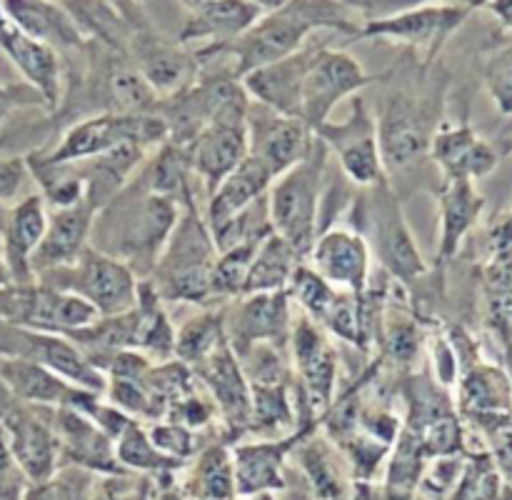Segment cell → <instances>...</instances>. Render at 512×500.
<instances>
[{
	"label": "cell",
	"instance_id": "obj_2",
	"mask_svg": "<svg viewBox=\"0 0 512 500\" xmlns=\"http://www.w3.org/2000/svg\"><path fill=\"white\" fill-rule=\"evenodd\" d=\"M218 258L213 233L195 205L178 218L158 263L153 268V288L158 298L178 303H208L213 295V265Z\"/></svg>",
	"mask_w": 512,
	"mask_h": 500
},
{
	"label": "cell",
	"instance_id": "obj_35",
	"mask_svg": "<svg viewBox=\"0 0 512 500\" xmlns=\"http://www.w3.org/2000/svg\"><path fill=\"white\" fill-rule=\"evenodd\" d=\"M280 445H260V448H240L238 450V485L243 493L270 488L278 483V463Z\"/></svg>",
	"mask_w": 512,
	"mask_h": 500
},
{
	"label": "cell",
	"instance_id": "obj_29",
	"mask_svg": "<svg viewBox=\"0 0 512 500\" xmlns=\"http://www.w3.org/2000/svg\"><path fill=\"white\" fill-rule=\"evenodd\" d=\"M298 253L293 245L278 233H270L255 250L253 265H250L248 283H245L243 295L253 293H275V290H288L293 280L295 268H298Z\"/></svg>",
	"mask_w": 512,
	"mask_h": 500
},
{
	"label": "cell",
	"instance_id": "obj_27",
	"mask_svg": "<svg viewBox=\"0 0 512 500\" xmlns=\"http://www.w3.org/2000/svg\"><path fill=\"white\" fill-rule=\"evenodd\" d=\"M270 183H273V175L263 168V163H258V160L248 155V158H245L233 173L225 175L223 183L210 193L213 195L208 205L210 233L223 228L228 220H233L235 215L243 213L245 208H250L255 200L263 198V195L268 193Z\"/></svg>",
	"mask_w": 512,
	"mask_h": 500
},
{
	"label": "cell",
	"instance_id": "obj_38",
	"mask_svg": "<svg viewBox=\"0 0 512 500\" xmlns=\"http://www.w3.org/2000/svg\"><path fill=\"white\" fill-rule=\"evenodd\" d=\"M118 455L123 463L135 465V468H160V465H173L163 460V455L155 453V445L138 425L130 420L118 435Z\"/></svg>",
	"mask_w": 512,
	"mask_h": 500
},
{
	"label": "cell",
	"instance_id": "obj_11",
	"mask_svg": "<svg viewBox=\"0 0 512 500\" xmlns=\"http://www.w3.org/2000/svg\"><path fill=\"white\" fill-rule=\"evenodd\" d=\"M468 15L470 10L458 8V5H415V8L383 15V18H370L368 23L360 25L353 40L385 38L420 45V48H428V60H433L438 50L443 48L445 40L465 23Z\"/></svg>",
	"mask_w": 512,
	"mask_h": 500
},
{
	"label": "cell",
	"instance_id": "obj_39",
	"mask_svg": "<svg viewBox=\"0 0 512 500\" xmlns=\"http://www.w3.org/2000/svg\"><path fill=\"white\" fill-rule=\"evenodd\" d=\"M200 480H203V490L210 498H225L233 488V473L225 460V455L218 450H210L200 465Z\"/></svg>",
	"mask_w": 512,
	"mask_h": 500
},
{
	"label": "cell",
	"instance_id": "obj_19",
	"mask_svg": "<svg viewBox=\"0 0 512 500\" xmlns=\"http://www.w3.org/2000/svg\"><path fill=\"white\" fill-rule=\"evenodd\" d=\"M48 230V210L40 193L25 195L13 205L0 220L3 233V260L8 265L10 283H33V260L35 248Z\"/></svg>",
	"mask_w": 512,
	"mask_h": 500
},
{
	"label": "cell",
	"instance_id": "obj_1",
	"mask_svg": "<svg viewBox=\"0 0 512 500\" xmlns=\"http://www.w3.org/2000/svg\"><path fill=\"white\" fill-rule=\"evenodd\" d=\"M353 10L340 0H288L283 8L260 15L243 35L220 45L235 58V78L295 53L315 30L328 28L355 38L360 25L350 18Z\"/></svg>",
	"mask_w": 512,
	"mask_h": 500
},
{
	"label": "cell",
	"instance_id": "obj_23",
	"mask_svg": "<svg viewBox=\"0 0 512 500\" xmlns=\"http://www.w3.org/2000/svg\"><path fill=\"white\" fill-rule=\"evenodd\" d=\"M440 200V245L438 263H448L458 255L465 235L478 223L485 198L475 190L473 180H445L438 190Z\"/></svg>",
	"mask_w": 512,
	"mask_h": 500
},
{
	"label": "cell",
	"instance_id": "obj_14",
	"mask_svg": "<svg viewBox=\"0 0 512 500\" xmlns=\"http://www.w3.org/2000/svg\"><path fill=\"white\" fill-rule=\"evenodd\" d=\"M313 270L333 288L350 290L363 298L370 278V248L363 233L350 228H328L315 238L308 255Z\"/></svg>",
	"mask_w": 512,
	"mask_h": 500
},
{
	"label": "cell",
	"instance_id": "obj_45",
	"mask_svg": "<svg viewBox=\"0 0 512 500\" xmlns=\"http://www.w3.org/2000/svg\"><path fill=\"white\" fill-rule=\"evenodd\" d=\"M25 175H28V168L20 158H3L0 155V203L13 198L25 183Z\"/></svg>",
	"mask_w": 512,
	"mask_h": 500
},
{
	"label": "cell",
	"instance_id": "obj_34",
	"mask_svg": "<svg viewBox=\"0 0 512 500\" xmlns=\"http://www.w3.org/2000/svg\"><path fill=\"white\" fill-rule=\"evenodd\" d=\"M263 243V240H260ZM260 243L235 245V248L218 253L213 265V295H243L245 283H248L250 265H253L255 250Z\"/></svg>",
	"mask_w": 512,
	"mask_h": 500
},
{
	"label": "cell",
	"instance_id": "obj_22",
	"mask_svg": "<svg viewBox=\"0 0 512 500\" xmlns=\"http://www.w3.org/2000/svg\"><path fill=\"white\" fill-rule=\"evenodd\" d=\"M288 298V290L253 293L245 298V303L235 310L233 328L225 330V335L233 340V353L238 358L255 343H273L283 348L290 335Z\"/></svg>",
	"mask_w": 512,
	"mask_h": 500
},
{
	"label": "cell",
	"instance_id": "obj_20",
	"mask_svg": "<svg viewBox=\"0 0 512 500\" xmlns=\"http://www.w3.org/2000/svg\"><path fill=\"white\" fill-rule=\"evenodd\" d=\"M0 50L13 60L15 68L23 73L28 85H33L45 100L48 108H55L63 93L60 85V60L50 45L38 43L23 30L15 28L10 18L3 10V0H0Z\"/></svg>",
	"mask_w": 512,
	"mask_h": 500
},
{
	"label": "cell",
	"instance_id": "obj_33",
	"mask_svg": "<svg viewBox=\"0 0 512 500\" xmlns=\"http://www.w3.org/2000/svg\"><path fill=\"white\" fill-rule=\"evenodd\" d=\"M110 98L115 103V113L125 115H140V113H155L158 105V95L153 93L140 70L120 65L110 75Z\"/></svg>",
	"mask_w": 512,
	"mask_h": 500
},
{
	"label": "cell",
	"instance_id": "obj_17",
	"mask_svg": "<svg viewBox=\"0 0 512 500\" xmlns=\"http://www.w3.org/2000/svg\"><path fill=\"white\" fill-rule=\"evenodd\" d=\"M295 365L300 370V395L310 415H318L328 408L330 395L335 390V350L325 340L323 330L310 318H300L293 330Z\"/></svg>",
	"mask_w": 512,
	"mask_h": 500
},
{
	"label": "cell",
	"instance_id": "obj_10",
	"mask_svg": "<svg viewBox=\"0 0 512 500\" xmlns=\"http://www.w3.org/2000/svg\"><path fill=\"white\" fill-rule=\"evenodd\" d=\"M328 148L338 153L345 175L360 188L385 185V168L378 148V128L363 100H355L343 123H325L315 130Z\"/></svg>",
	"mask_w": 512,
	"mask_h": 500
},
{
	"label": "cell",
	"instance_id": "obj_18",
	"mask_svg": "<svg viewBox=\"0 0 512 500\" xmlns=\"http://www.w3.org/2000/svg\"><path fill=\"white\" fill-rule=\"evenodd\" d=\"M95 213L98 208L83 200L70 208H55L53 215H48V230L30 260L33 278L48 273V270L63 268V265H73L80 258V253L88 248L85 243L93 230Z\"/></svg>",
	"mask_w": 512,
	"mask_h": 500
},
{
	"label": "cell",
	"instance_id": "obj_52",
	"mask_svg": "<svg viewBox=\"0 0 512 500\" xmlns=\"http://www.w3.org/2000/svg\"><path fill=\"white\" fill-rule=\"evenodd\" d=\"M185 3L190 5V8H200V5H205V3H210V0H185Z\"/></svg>",
	"mask_w": 512,
	"mask_h": 500
},
{
	"label": "cell",
	"instance_id": "obj_21",
	"mask_svg": "<svg viewBox=\"0 0 512 500\" xmlns=\"http://www.w3.org/2000/svg\"><path fill=\"white\" fill-rule=\"evenodd\" d=\"M430 155L445 180H480L498 168V150L485 143L468 123L443 125L433 133Z\"/></svg>",
	"mask_w": 512,
	"mask_h": 500
},
{
	"label": "cell",
	"instance_id": "obj_43",
	"mask_svg": "<svg viewBox=\"0 0 512 500\" xmlns=\"http://www.w3.org/2000/svg\"><path fill=\"white\" fill-rule=\"evenodd\" d=\"M418 348H420V335L413 323H400L390 330L388 353L393 355L395 360H400V363H410V360H415V355H418Z\"/></svg>",
	"mask_w": 512,
	"mask_h": 500
},
{
	"label": "cell",
	"instance_id": "obj_51",
	"mask_svg": "<svg viewBox=\"0 0 512 500\" xmlns=\"http://www.w3.org/2000/svg\"><path fill=\"white\" fill-rule=\"evenodd\" d=\"M10 283V273H8V265H5L3 255H0V285H8Z\"/></svg>",
	"mask_w": 512,
	"mask_h": 500
},
{
	"label": "cell",
	"instance_id": "obj_53",
	"mask_svg": "<svg viewBox=\"0 0 512 500\" xmlns=\"http://www.w3.org/2000/svg\"><path fill=\"white\" fill-rule=\"evenodd\" d=\"M510 425H512V418H510Z\"/></svg>",
	"mask_w": 512,
	"mask_h": 500
},
{
	"label": "cell",
	"instance_id": "obj_24",
	"mask_svg": "<svg viewBox=\"0 0 512 500\" xmlns=\"http://www.w3.org/2000/svg\"><path fill=\"white\" fill-rule=\"evenodd\" d=\"M3 10L15 28L53 50L83 43V33L73 15L50 0H3Z\"/></svg>",
	"mask_w": 512,
	"mask_h": 500
},
{
	"label": "cell",
	"instance_id": "obj_32",
	"mask_svg": "<svg viewBox=\"0 0 512 500\" xmlns=\"http://www.w3.org/2000/svg\"><path fill=\"white\" fill-rule=\"evenodd\" d=\"M225 340L228 335L223 328V315H198L175 333V355L180 358V363L198 365Z\"/></svg>",
	"mask_w": 512,
	"mask_h": 500
},
{
	"label": "cell",
	"instance_id": "obj_7",
	"mask_svg": "<svg viewBox=\"0 0 512 500\" xmlns=\"http://www.w3.org/2000/svg\"><path fill=\"white\" fill-rule=\"evenodd\" d=\"M0 355L45 365L70 385L88 393L100 395L108 390V378L103 370L90 363L80 345H73L70 338L60 333H45V330L23 328V325L0 320Z\"/></svg>",
	"mask_w": 512,
	"mask_h": 500
},
{
	"label": "cell",
	"instance_id": "obj_49",
	"mask_svg": "<svg viewBox=\"0 0 512 500\" xmlns=\"http://www.w3.org/2000/svg\"><path fill=\"white\" fill-rule=\"evenodd\" d=\"M503 348H505V373H508L510 385H512V335L503 340Z\"/></svg>",
	"mask_w": 512,
	"mask_h": 500
},
{
	"label": "cell",
	"instance_id": "obj_37",
	"mask_svg": "<svg viewBox=\"0 0 512 500\" xmlns=\"http://www.w3.org/2000/svg\"><path fill=\"white\" fill-rule=\"evenodd\" d=\"M485 85L503 115H512V38L505 40L485 63Z\"/></svg>",
	"mask_w": 512,
	"mask_h": 500
},
{
	"label": "cell",
	"instance_id": "obj_5",
	"mask_svg": "<svg viewBox=\"0 0 512 500\" xmlns=\"http://www.w3.org/2000/svg\"><path fill=\"white\" fill-rule=\"evenodd\" d=\"M128 143L143 150L153 148V145H165L168 143V125L158 113H105L70 128L58 148L45 158L35 160V163H83V160L98 158V155H105L118 145Z\"/></svg>",
	"mask_w": 512,
	"mask_h": 500
},
{
	"label": "cell",
	"instance_id": "obj_28",
	"mask_svg": "<svg viewBox=\"0 0 512 500\" xmlns=\"http://www.w3.org/2000/svg\"><path fill=\"white\" fill-rule=\"evenodd\" d=\"M0 385L15 400L28 405H63L75 390V385L45 365L25 358H5V355H0Z\"/></svg>",
	"mask_w": 512,
	"mask_h": 500
},
{
	"label": "cell",
	"instance_id": "obj_13",
	"mask_svg": "<svg viewBox=\"0 0 512 500\" xmlns=\"http://www.w3.org/2000/svg\"><path fill=\"white\" fill-rule=\"evenodd\" d=\"M375 128H378V148L385 170L405 173L430 153V140L435 133L433 123L428 113L405 95L388 100Z\"/></svg>",
	"mask_w": 512,
	"mask_h": 500
},
{
	"label": "cell",
	"instance_id": "obj_4",
	"mask_svg": "<svg viewBox=\"0 0 512 500\" xmlns=\"http://www.w3.org/2000/svg\"><path fill=\"white\" fill-rule=\"evenodd\" d=\"M35 280L80 295L98 310L100 318L123 315L138 303V280L133 270L123 260L95 248H85L73 265L48 270Z\"/></svg>",
	"mask_w": 512,
	"mask_h": 500
},
{
	"label": "cell",
	"instance_id": "obj_12",
	"mask_svg": "<svg viewBox=\"0 0 512 500\" xmlns=\"http://www.w3.org/2000/svg\"><path fill=\"white\" fill-rule=\"evenodd\" d=\"M313 145V130L293 115L275 113L260 103L248 108V155L263 163L273 175H283L308 155Z\"/></svg>",
	"mask_w": 512,
	"mask_h": 500
},
{
	"label": "cell",
	"instance_id": "obj_9",
	"mask_svg": "<svg viewBox=\"0 0 512 500\" xmlns=\"http://www.w3.org/2000/svg\"><path fill=\"white\" fill-rule=\"evenodd\" d=\"M368 190L373 195H370V200H360V210H363L368 225L373 228L375 248H378L385 270L398 280H403V283L423 278L428 273V265L420 255L418 243L413 240L398 198L390 193L388 183L375 185V188Z\"/></svg>",
	"mask_w": 512,
	"mask_h": 500
},
{
	"label": "cell",
	"instance_id": "obj_42",
	"mask_svg": "<svg viewBox=\"0 0 512 500\" xmlns=\"http://www.w3.org/2000/svg\"><path fill=\"white\" fill-rule=\"evenodd\" d=\"M23 105H45L33 85H0V128L15 108Z\"/></svg>",
	"mask_w": 512,
	"mask_h": 500
},
{
	"label": "cell",
	"instance_id": "obj_41",
	"mask_svg": "<svg viewBox=\"0 0 512 500\" xmlns=\"http://www.w3.org/2000/svg\"><path fill=\"white\" fill-rule=\"evenodd\" d=\"M428 3H438V0H373L368 20L383 18V15H393V13H400V10H408V8H415V5H428ZM488 3L490 0H443V5H458V8H465V10L483 8V5Z\"/></svg>",
	"mask_w": 512,
	"mask_h": 500
},
{
	"label": "cell",
	"instance_id": "obj_54",
	"mask_svg": "<svg viewBox=\"0 0 512 500\" xmlns=\"http://www.w3.org/2000/svg\"><path fill=\"white\" fill-rule=\"evenodd\" d=\"M510 150H512V143H510Z\"/></svg>",
	"mask_w": 512,
	"mask_h": 500
},
{
	"label": "cell",
	"instance_id": "obj_47",
	"mask_svg": "<svg viewBox=\"0 0 512 500\" xmlns=\"http://www.w3.org/2000/svg\"><path fill=\"white\" fill-rule=\"evenodd\" d=\"M490 13L500 20L503 28L512 30V0H490L488 3Z\"/></svg>",
	"mask_w": 512,
	"mask_h": 500
},
{
	"label": "cell",
	"instance_id": "obj_6",
	"mask_svg": "<svg viewBox=\"0 0 512 500\" xmlns=\"http://www.w3.org/2000/svg\"><path fill=\"white\" fill-rule=\"evenodd\" d=\"M0 320L45 333L68 335L98 323L100 313L80 295L33 280L0 285Z\"/></svg>",
	"mask_w": 512,
	"mask_h": 500
},
{
	"label": "cell",
	"instance_id": "obj_48",
	"mask_svg": "<svg viewBox=\"0 0 512 500\" xmlns=\"http://www.w3.org/2000/svg\"><path fill=\"white\" fill-rule=\"evenodd\" d=\"M340 3H343L345 8L360 10V13H363V15H368V10H370V5H373V0H340Z\"/></svg>",
	"mask_w": 512,
	"mask_h": 500
},
{
	"label": "cell",
	"instance_id": "obj_50",
	"mask_svg": "<svg viewBox=\"0 0 512 500\" xmlns=\"http://www.w3.org/2000/svg\"><path fill=\"white\" fill-rule=\"evenodd\" d=\"M255 5H258L260 10H263V13H270V10H278V8H283L285 3H288V0H253Z\"/></svg>",
	"mask_w": 512,
	"mask_h": 500
},
{
	"label": "cell",
	"instance_id": "obj_8",
	"mask_svg": "<svg viewBox=\"0 0 512 500\" xmlns=\"http://www.w3.org/2000/svg\"><path fill=\"white\" fill-rule=\"evenodd\" d=\"M373 80V75L365 73V68L353 55H348L345 50H330L325 45L305 73L303 85H300L298 118L310 130H318L320 125L328 123L330 110L340 100L348 98L355 90L365 88Z\"/></svg>",
	"mask_w": 512,
	"mask_h": 500
},
{
	"label": "cell",
	"instance_id": "obj_26",
	"mask_svg": "<svg viewBox=\"0 0 512 500\" xmlns=\"http://www.w3.org/2000/svg\"><path fill=\"white\" fill-rule=\"evenodd\" d=\"M195 373L213 390L215 400L233 423L250 420V383L238 363V355L230 350L228 340L195 365Z\"/></svg>",
	"mask_w": 512,
	"mask_h": 500
},
{
	"label": "cell",
	"instance_id": "obj_46",
	"mask_svg": "<svg viewBox=\"0 0 512 500\" xmlns=\"http://www.w3.org/2000/svg\"><path fill=\"white\" fill-rule=\"evenodd\" d=\"M490 435V443H493V455L498 460L500 470L512 475V425H503V428H495Z\"/></svg>",
	"mask_w": 512,
	"mask_h": 500
},
{
	"label": "cell",
	"instance_id": "obj_36",
	"mask_svg": "<svg viewBox=\"0 0 512 500\" xmlns=\"http://www.w3.org/2000/svg\"><path fill=\"white\" fill-rule=\"evenodd\" d=\"M288 390L285 385H258L250 383V420L260 428H278V425L290 423Z\"/></svg>",
	"mask_w": 512,
	"mask_h": 500
},
{
	"label": "cell",
	"instance_id": "obj_16",
	"mask_svg": "<svg viewBox=\"0 0 512 500\" xmlns=\"http://www.w3.org/2000/svg\"><path fill=\"white\" fill-rule=\"evenodd\" d=\"M458 395L463 415L488 433L510 423L512 385L505 368L483 363L480 358L470 360L460 370Z\"/></svg>",
	"mask_w": 512,
	"mask_h": 500
},
{
	"label": "cell",
	"instance_id": "obj_30",
	"mask_svg": "<svg viewBox=\"0 0 512 500\" xmlns=\"http://www.w3.org/2000/svg\"><path fill=\"white\" fill-rule=\"evenodd\" d=\"M55 423H58L60 435H63L73 458H78L80 463L95 465V468H113L108 433L98 423H93L88 415L68 408V405H58Z\"/></svg>",
	"mask_w": 512,
	"mask_h": 500
},
{
	"label": "cell",
	"instance_id": "obj_3",
	"mask_svg": "<svg viewBox=\"0 0 512 500\" xmlns=\"http://www.w3.org/2000/svg\"><path fill=\"white\" fill-rule=\"evenodd\" d=\"M325 158H328V145L315 135L308 155L278 175L268 188L270 225L280 238L293 245L300 260L308 258L315 243Z\"/></svg>",
	"mask_w": 512,
	"mask_h": 500
},
{
	"label": "cell",
	"instance_id": "obj_15",
	"mask_svg": "<svg viewBox=\"0 0 512 500\" xmlns=\"http://www.w3.org/2000/svg\"><path fill=\"white\" fill-rule=\"evenodd\" d=\"M323 48L325 43H315V40L308 38L295 53L245 73L240 83H243L245 93L253 95L255 103L265 105L275 113L298 118L300 85H303L305 73H308L310 65H313V60L318 58Z\"/></svg>",
	"mask_w": 512,
	"mask_h": 500
},
{
	"label": "cell",
	"instance_id": "obj_31",
	"mask_svg": "<svg viewBox=\"0 0 512 500\" xmlns=\"http://www.w3.org/2000/svg\"><path fill=\"white\" fill-rule=\"evenodd\" d=\"M198 73V58L173 48H148L140 60V75L153 88L155 95L180 93L190 88V80Z\"/></svg>",
	"mask_w": 512,
	"mask_h": 500
},
{
	"label": "cell",
	"instance_id": "obj_25",
	"mask_svg": "<svg viewBox=\"0 0 512 500\" xmlns=\"http://www.w3.org/2000/svg\"><path fill=\"white\" fill-rule=\"evenodd\" d=\"M263 10L253 0H210L190 13L180 30V43L190 40H215V45H225L243 35L250 25H255Z\"/></svg>",
	"mask_w": 512,
	"mask_h": 500
},
{
	"label": "cell",
	"instance_id": "obj_40",
	"mask_svg": "<svg viewBox=\"0 0 512 500\" xmlns=\"http://www.w3.org/2000/svg\"><path fill=\"white\" fill-rule=\"evenodd\" d=\"M23 468L10 450L8 435L0 425V500H20L23 495Z\"/></svg>",
	"mask_w": 512,
	"mask_h": 500
},
{
	"label": "cell",
	"instance_id": "obj_44",
	"mask_svg": "<svg viewBox=\"0 0 512 500\" xmlns=\"http://www.w3.org/2000/svg\"><path fill=\"white\" fill-rule=\"evenodd\" d=\"M155 448L165 450V453H178L185 455L190 453V430H185V425H158L150 433Z\"/></svg>",
	"mask_w": 512,
	"mask_h": 500
}]
</instances>
